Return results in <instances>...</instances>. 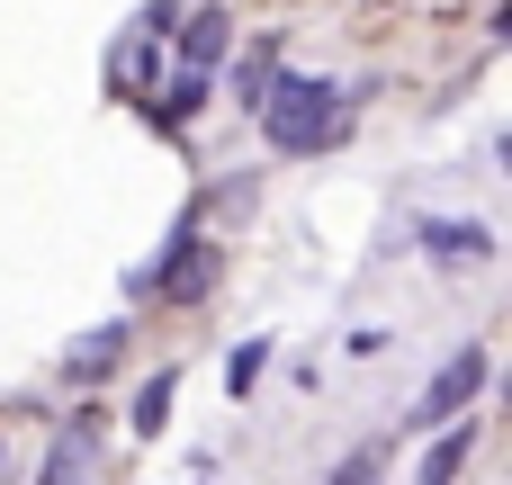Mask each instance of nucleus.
<instances>
[{"mask_svg": "<svg viewBox=\"0 0 512 485\" xmlns=\"http://www.w3.org/2000/svg\"><path fill=\"white\" fill-rule=\"evenodd\" d=\"M207 99H216V72H198V63H171V72H162V126L198 117Z\"/></svg>", "mask_w": 512, "mask_h": 485, "instance_id": "7", "label": "nucleus"}, {"mask_svg": "<svg viewBox=\"0 0 512 485\" xmlns=\"http://www.w3.org/2000/svg\"><path fill=\"white\" fill-rule=\"evenodd\" d=\"M171 396H180V369H153V378L135 387V432H144V441L171 423Z\"/></svg>", "mask_w": 512, "mask_h": 485, "instance_id": "10", "label": "nucleus"}, {"mask_svg": "<svg viewBox=\"0 0 512 485\" xmlns=\"http://www.w3.org/2000/svg\"><path fill=\"white\" fill-rule=\"evenodd\" d=\"M171 36H180V63L216 72V63H225V45H234V18H225V9H189V18H180Z\"/></svg>", "mask_w": 512, "mask_h": 485, "instance_id": "4", "label": "nucleus"}, {"mask_svg": "<svg viewBox=\"0 0 512 485\" xmlns=\"http://www.w3.org/2000/svg\"><path fill=\"white\" fill-rule=\"evenodd\" d=\"M261 369H270V333H252V342L225 360V396H252V387H261Z\"/></svg>", "mask_w": 512, "mask_h": 485, "instance_id": "11", "label": "nucleus"}, {"mask_svg": "<svg viewBox=\"0 0 512 485\" xmlns=\"http://www.w3.org/2000/svg\"><path fill=\"white\" fill-rule=\"evenodd\" d=\"M189 243H198V216H180V225H171V234H162V252H153V261H135V270H126V297H153V288H162V270H171V261H180V252H189Z\"/></svg>", "mask_w": 512, "mask_h": 485, "instance_id": "9", "label": "nucleus"}, {"mask_svg": "<svg viewBox=\"0 0 512 485\" xmlns=\"http://www.w3.org/2000/svg\"><path fill=\"white\" fill-rule=\"evenodd\" d=\"M486 378H495V360H486V351H459V360H450V369L423 387V405H414V414H423V423H441V414H468V405L486 396Z\"/></svg>", "mask_w": 512, "mask_h": 485, "instance_id": "2", "label": "nucleus"}, {"mask_svg": "<svg viewBox=\"0 0 512 485\" xmlns=\"http://www.w3.org/2000/svg\"><path fill=\"white\" fill-rule=\"evenodd\" d=\"M117 72H126V81H162V72H171L162 36H153V45H126V54H117Z\"/></svg>", "mask_w": 512, "mask_h": 485, "instance_id": "14", "label": "nucleus"}, {"mask_svg": "<svg viewBox=\"0 0 512 485\" xmlns=\"http://www.w3.org/2000/svg\"><path fill=\"white\" fill-rule=\"evenodd\" d=\"M270 63H279V45H252V54L234 63V99H243V108H261V90H270Z\"/></svg>", "mask_w": 512, "mask_h": 485, "instance_id": "13", "label": "nucleus"}, {"mask_svg": "<svg viewBox=\"0 0 512 485\" xmlns=\"http://www.w3.org/2000/svg\"><path fill=\"white\" fill-rule=\"evenodd\" d=\"M216 279H225V261H216L207 243H189V252H180V261L162 270V288H153V297H162V306H198V297H207Z\"/></svg>", "mask_w": 512, "mask_h": 485, "instance_id": "5", "label": "nucleus"}, {"mask_svg": "<svg viewBox=\"0 0 512 485\" xmlns=\"http://www.w3.org/2000/svg\"><path fill=\"white\" fill-rule=\"evenodd\" d=\"M108 360H126V324H90V333L63 351V378H72V387H99Z\"/></svg>", "mask_w": 512, "mask_h": 485, "instance_id": "6", "label": "nucleus"}, {"mask_svg": "<svg viewBox=\"0 0 512 485\" xmlns=\"http://www.w3.org/2000/svg\"><path fill=\"white\" fill-rule=\"evenodd\" d=\"M135 27H144V36H171V27H180V0H144Z\"/></svg>", "mask_w": 512, "mask_h": 485, "instance_id": "15", "label": "nucleus"}, {"mask_svg": "<svg viewBox=\"0 0 512 485\" xmlns=\"http://www.w3.org/2000/svg\"><path fill=\"white\" fill-rule=\"evenodd\" d=\"M351 99H360V81H333V72H270V90H261V135H270V153H333L342 135H351Z\"/></svg>", "mask_w": 512, "mask_h": 485, "instance_id": "1", "label": "nucleus"}, {"mask_svg": "<svg viewBox=\"0 0 512 485\" xmlns=\"http://www.w3.org/2000/svg\"><path fill=\"white\" fill-rule=\"evenodd\" d=\"M468 441H477V432H468V423H450V432L423 450V477H432V485H441V477H459V468H468Z\"/></svg>", "mask_w": 512, "mask_h": 485, "instance_id": "12", "label": "nucleus"}, {"mask_svg": "<svg viewBox=\"0 0 512 485\" xmlns=\"http://www.w3.org/2000/svg\"><path fill=\"white\" fill-rule=\"evenodd\" d=\"M423 252L477 270V261H495V225H486V216H423Z\"/></svg>", "mask_w": 512, "mask_h": 485, "instance_id": "3", "label": "nucleus"}, {"mask_svg": "<svg viewBox=\"0 0 512 485\" xmlns=\"http://www.w3.org/2000/svg\"><path fill=\"white\" fill-rule=\"evenodd\" d=\"M90 468H99V450H90V423H81V432H54V450L36 459V477H45V485H72V477H90Z\"/></svg>", "mask_w": 512, "mask_h": 485, "instance_id": "8", "label": "nucleus"}]
</instances>
